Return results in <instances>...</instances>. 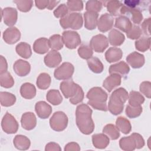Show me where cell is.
<instances>
[{
  "mask_svg": "<svg viewBox=\"0 0 151 151\" xmlns=\"http://www.w3.org/2000/svg\"><path fill=\"white\" fill-rule=\"evenodd\" d=\"M92 110L86 104H81L76 108V124L79 130L84 134H91L94 129V123L91 118Z\"/></svg>",
  "mask_w": 151,
  "mask_h": 151,
  "instance_id": "6da1fadb",
  "label": "cell"
},
{
  "mask_svg": "<svg viewBox=\"0 0 151 151\" xmlns=\"http://www.w3.org/2000/svg\"><path fill=\"white\" fill-rule=\"evenodd\" d=\"M128 96L129 94L125 88L120 87L116 89L110 97L107 109L113 115L120 114L123 110L124 104L128 99Z\"/></svg>",
  "mask_w": 151,
  "mask_h": 151,
  "instance_id": "7a4b0ae2",
  "label": "cell"
},
{
  "mask_svg": "<svg viewBox=\"0 0 151 151\" xmlns=\"http://www.w3.org/2000/svg\"><path fill=\"white\" fill-rule=\"evenodd\" d=\"M86 97L88 99V104L94 109L104 111L107 110L106 101L108 95L101 87H94L91 88L87 92Z\"/></svg>",
  "mask_w": 151,
  "mask_h": 151,
  "instance_id": "3957f363",
  "label": "cell"
},
{
  "mask_svg": "<svg viewBox=\"0 0 151 151\" xmlns=\"http://www.w3.org/2000/svg\"><path fill=\"white\" fill-rule=\"evenodd\" d=\"M120 147L125 151H132L141 149L145 146V140L139 133H133L131 135L123 137L119 140Z\"/></svg>",
  "mask_w": 151,
  "mask_h": 151,
  "instance_id": "277c9868",
  "label": "cell"
},
{
  "mask_svg": "<svg viewBox=\"0 0 151 151\" xmlns=\"http://www.w3.org/2000/svg\"><path fill=\"white\" fill-rule=\"evenodd\" d=\"M60 24L63 29H79L83 26V20L80 13L73 12L67 14L60 19Z\"/></svg>",
  "mask_w": 151,
  "mask_h": 151,
  "instance_id": "5b68a950",
  "label": "cell"
},
{
  "mask_svg": "<svg viewBox=\"0 0 151 151\" xmlns=\"http://www.w3.org/2000/svg\"><path fill=\"white\" fill-rule=\"evenodd\" d=\"M68 122L67 115L63 111L55 112L50 119L51 128L57 132H61L65 130Z\"/></svg>",
  "mask_w": 151,
  "mask_h": 151,
  "instance_id": "8992f818",
  "label": "cell"
},
{
  "mask_svg": "<svg viewBox=\"0 0 151 151\" xmlns=\"http://www.w3.org/2000/svg\"><path fill=\"white\" fill-rule=\"evenodd\" d=\"M74 71L73 65L70 63L65 62L55 70L54 76L57 80H66L71 78Z\"/></svg>",
  "mask_w": 151,
  "mask_h": 151,
  "instance_id": "52a82bcc",
  "label": "cell"
},
{
  "mask_svg": "<svg viewBox=\"0 0 151 151\" xmlns=\"http://www.w3.org/2000/svg\"><path fill=\"white\" fill-rule=\"evenodd\" d=\"M1 127L6 133L14 134L18 131L19 124L15 118L12 114L6 112L2 119Z\"/></svg>",
  "mask_w": 151,
  "mask_h": 151,
  "instance_id": "ba28073f",
  "label": "cell"
},
{
  "mask_svg": "<svg viewBox=\"0 0 151 151\" xmlns=\"http://www.w3.org/2000/svg\"><path fill=\"white\" fill-rule=\"evenodd\" d=\"M62 37L64 44L69 49H74L81 44L80 36L76 31H65L63 32Z\"/></svg>",
  "mask_w": 151,
  "mask_h": 151,
  "instance_id": "9c48e42d",
  "label": "cell"
},
{
  "mask_svg": "<svg viewBox=\"0 0 151 151\" xmlns=\"http://www.w3.org/2000/svg\"><path fill=\"white\" fill-rule=\"evenodd\" d=\"M90 46L95 52H103L108 47L109 41L105 35L97 34L91 38Z\"/></svg>",
  "mask_w": 151,
  "mask_h": 151,
  "instance_id": "30bf717a",
  "label": "cell"
},
{
  "mask_svg": "<svg viewBox=\"0 0 151 151\" xmlns=\"http://www.w3.org/2000/svg\"><path fill=\"white\" fill-rule=\"evenodd\" d=\"M120 15H123L129 18L136 24H139L143 20V15L142 12L137 9L129 8L123 5L121 10Z\"/></svg>",
  "mask_w": 151,
  "mask_h": 151,
  "instance_id": "8fae6325",
  "label": "cell"
},
{
  "mask_svg": "<svg viewBox=\"0 0 151 151\" xmlns=\"http://www.w3.org/2000/svg\"><path fill=\"white\" fill-rule=\"evenodd\" d=\"M79 85L75 83L72 80H66L60 83V88L64 95L67 98L73 97L77 93Z\"/></svg>",
  "mask_w": 151,
  "mask_h": 151,
  "instance_id": "7c38bea8",
  "label": "cell"
},
{
  "mask_svg": "<svg viewBox=\"0 0 151 151\" xmlns=\"http://www.w3.org/2000/svg\"><path fill=\"white\" fill-rule=\"evenodd\" d=\"M2 18L4 22L8 26L12 27L17 21L18 12L12 7H6L2 9Z\"/></svg>",
  "mask_w": 151,
  "mask_h": 151,
  "instance_id": "4fadbf2b",
  "label": "cell"
},
{
  "mask_svg": "<svg viewBox=\"0 0 151 151\" xmlns=\"http://www.w3.org/2000/svg\"><path fill=\"white\" fill-rule=\"evenodd\" d=\"M21 38L19 30L15 27L8 28L3 32V39L8 44H14L18 42Z\"/></svg>",
  "mask_w": 151,
  "mask_h": 151,
  "instance_id": "5bb4252c",
  "label": "cell"
},
{
  "mask_svg": "<svg viewBox=\"0 0 151 151\" xmlns=\"http://www.w3.org/2000/svg\"><path fill=\"white\" fill-rule=\"evenodd\" d=\"M114 24V19L111 15L108 13L103 14L97 21V26L100 31L105 32L111 29Z\"/></svg>",
  "mask_w": 151,
  "mask_h": 151,
  "instance_id": "9a60e30c",
  "label": "cell"
},
{
  "mask_svg": "<svg viewBox=\"0 0 151 151\" xmlns=\"http://www.w3.org/2000/svg\"><path fill=\"white\" fill-rule=\"evenodd\" d=\"M126 61L132 68H139L144 65L145 59L143 54L134 51L127 56Z\"/></svg>",
  "mask_w": 151,
  "mask_h": 151,
  "instance_id": "2e32d148",
  "label": "cell"
},
{
  "mask_svg": "<svg viewBox=\"0 0 151 151\" xmlns=\"http://www.w3.org/2000/svg\"><path fill=\"white\" fill-rule=\"evenodd\" d=\"M44 61L47 67L54 68L60 64L62 61V57L59 52L55 50H51L44 57Z\"/></svg>",
  "mask_w": 151,
  "mask_h": 151,
  "instance_id": "e0dca14e",
  "label": "cell"
},
{
  "mask_svg": "<svg viewBox=\"0 0 151 151\" xmlns=\"http://www.w3.org/2000/svg\"><path fill=\"white\" fill-rule=\"evenodd\" d=\"M21 123L22 127L27 130H31L34 129L37 125V118L32 112H25L21 117Z\"/></svg>",
  "mask_w": 151,
  "mask_h": 151,
  "instance_id": "ac0fdd59",
  "label": "cell"
},
{
  "mask_svg": "<svg viewBox=\"0 0 151 151\" xmlns=\"http://www.w3.org/2000/svg\"><path fill=\"white\" fill-rule=\"evenodd\" d=\"M35 110L37 116L42 119H47L52 113L51 106L44 101H40L35 105Z\"/></svg>",
  "mask_w": 151,
  "mask_h": 151,
  "instance_id": "d6986e66",
  "label": "cell"
},
{
  "mask_svg": "<svg viewBox=\"0 0 151 151\" xmlns=\"http://www.w3.org/2000/svg\"><path fill=\"white\" fill-rule=\"evenodd\" d=\"M13 69L18 76L24 77L29 73L31 65L28 61L19 59L14 63L13 65Z\"/></svg>",
  "mask_w": 151,
  "mask_h": 151,
  "instance_id": "ffe728a7",
  "label": "cell"
},
{
  "mask_svg": "<svg viewBox=\"0 0 151 151\" xmlns=\"http://www.w3.org/2000/svg\"><path fill=\"white\" fill-rule=\"evenodd\" d=\"M122 81V76L118 74L113 73L108 76L103 81V86L109 92H110L113 88L120 85Z\"/></svg>",
  "mask_w": 151,
  "mask_h": 151,
  "instance_id": "44dd1931",
  "label": "cell"
},
{
  "mask_svg": "<svg viewBox=\"0 0 151 151\" xmlns=\"http://www.w3.org/2000/svg\"><path fill=\"white\" fill-rule=\"evenodd\" d=\"M99 14L92 11H86L84 14V27L88 30H93L96 28L98 21Z\"/></svg>",
  "mask_w": 151,
  "mask_h": 151,
  "instance_id": "7402d4cb",
  "label": "cell"
},
{
  "mask_svg": "<svg viewBox=\"0 0 151 151\" xmlns=\"http://www.w3.org/2000/svg\"><path fill=\"white\" fill-rule=\"evenodd\" d=\"M92 143L97 149H105L109 144L110 140L107 136L104 133L94 134L92 136Z\"/></svg>",
  "mask_w": 151,
  "mask_h": 151,
  "instance_id": "603a6c76",
  "label": "cell"
},
{
  "mask_svg": "<svg viewBox=\"0 0 151 151\" xmlns=\"http://www.w3.org/2000/svg\"><path fill=\"white\" fill-rule=\"evenodd\" d=\"M104 3V5L107 8V10L109 11L110 15L112 16L120 15V10L123 6V4L119 1L111 0L102 2Z\"/></svg>",
  "mask_w": 151,
  "mask_h": 151,
  "instance_id": "cb8c5ba5",
  "label": "cell"
},
{
  "mask_svg": "<svg viewBox=\"0 0 151 151\" xmlns=\"http://www.w3.org/2000/svg\"><path fill=\"white\" fill-rule=\"evenodd\" d=\"M50 48L49 41L44 37L40 38L35 41L33 44V50L37 54H43L46 53Z\"/></svg>",
  "mask_w": 151,
  "mask_h": 151,
  "instance_id": "d4e9b609",
  "label": "cell"
},
{
  "mask_svg": "<svg viewBox=\"0 0 151 151\" xmlns=\"http://www.w3.org/2000/svg\"><path fill=\"white\" fill-rule=\"evenodd\" d=\"M130 71V67L128 64L124 61H120L118 63L111 65L109 67V73L113 74L116 73L121 76L127 75Z\"/></svg>",
  "mask_w": 151,
  "mask_h": 151,
  "instance_id": "484cf974",
  "label": "cell"
},
{
  "mask_svg": "<svg viewBox=\"0 0 151 151\" xmlns=\"http://www.w3.org/2000/svg\"><path fill=\"white\" fill-rule=\"evenodd\" d=\"M123 56L122 50L117 47L109 48L105 53V58L108 63H114L119 61Z\"/></svg>",
  "mask_w": 151,
  "mask_h": 151,
  "instance_id": "4316f807",
  "label": "cell"
},
{
  "mask_svg": "<svg viewBox=\"0 0 151 151\" xmlns=\"http://www.w3.org/2000/svg\"><path fill=\"white\" fill-rule=\"evenodd\" d=\"M108 37L110 44L113 46H120L125 40L124 34L116 29H113L109 32Z\"/></svg>",
  "mask_w": 151,
  "mask_h": 151,
  "instance_id": "83f0119b",
  "label": "cell"
},
{
  "mask_svg": "<svg viewBox=\"0 0 151 151\" xmlns=\"http://www.w3.org/2000/svg\"><path fill=\"white\" fill-rule=\"evenodd\" d=\"M36 88L30 83H25L20 88V94L25 99H31L36 95Z\"/></svg>",
  "mask_w": 151,
  "mask_h": 151,
  "instance_id": "f1b7e54d",
  "label": "cell"
},
{
  "mask_svg": "<svg viewBox=\"0 0 151 151\" xmlns=\"http://www.w3.org/2000/svg\"><path fill=\"white\" fill-rule=\"evenodd\" d=\"M13 143L14 146L18 150H25L29 148L31 145L30 140L25 136L18 134L15 136Z\"/></svg>",
  "mask_w": 151,
  "mask_h": 151,
  "instance_id": "f546056e",
  "label": "cell"
},
{
  "mask_svg": "<svg viewBox=\"0 0 151 151\" xmlns=\"http://www.w3.org/2000/svg\"><path fill=\"white\" fill-rule=\"evenodd\" d=\"M115 27L121 31L127 32L132 27L131 21L127 17L120 15L116 19Z\"/></svg>",
  "mask_w": 151,
  "mask_h": 151,
  "instance_id": "4dcf8cb0",
  "label": "cell"
},
{
  "mask_svg": "<svg viewBox=\"0 0 151 151\" xmlns=\"http://www.w3.org/2000/svg\"><path fill=\"white\" fill-rule=\"evenodd\" d=\"M17 53L21 57L27 59L32 55L31 48L29 44L25 42H21L17 44L15 48Z\"/></svg>",
  "mask_w": 151,
  "mask_h": 151,
  "instance_id": "1f68e13d",
  "label": "cell"
},
{
  "mask_svg": "<svg viewBox=\"0 0 151 151\" xmlns=\"http://www.w3.org/2000/svg\"><path fill=\"white\" fill-rule=\"evenodd\" d=\"M87 64L90 70L96 74H99L103 72L104 65L101 61L96 57H91L87 60Z\"/></svg>",
  "mask_w": 151,
  "mask_h": 151,
  "instance_id": "d6a6232c",
  "label": "cell"
},
{
  "mask_svg": "<svg viewBox=\"0 0 151 151\" xmlns=\"http://www.w3.org/2000/svg\"><path fill=\"white\" fill-rule=\"evenodd\" d=\"M116 125L119 130L125 134L129 133L132 130L129 120L124 117H119L116 119Z\"/></svg>",
  "mask_w": 151,
  "mask_h": 151,
  "instance_id": "836d02e7",
  "label": "cell"
},
{
  "mask_svg": "<svg viewBox=\"0 0 151 151\" xmlns=\"http://www.w3.org/2000/svg\"><path fill=\"white\" fill-rule=\"evenodd\" d=\"M51 82L50 76L46 73H41L37 77L36 84L38 88L41 90L47 89Z\"/></svg>",
  "mask_w": 151,
  "mask_h": 151,
  "instance_id": "e575fe53",
  "label": "cell"
},
{
  "mask_svg": "<svg viewBox=\"0 0 151 151\" xmlns=\"http://www.w3.org/2000/svg\"><path fill=\"white\" fill-rule=\"evenodd\" d=\"M0 101L2 106L9 107L15 104L16 97L11 93L1 91L0 93Z\"/></svg>",
  "mask_w": 151,
  "mask_h": 151,
  "instance_id": "d590c367",
  "label": "cell"
},
{
  "mask_svg": "<svg viewBox=\"0 0 151 151\" xmlns=\"http://www.w3.org/2000/svg\"><path fill=\"white\" fill-rule=\"evenodd\" d=\"M47 101L52 105H59L63 101V97L60 91L57 90L52 89L49 90L46 95Z\"/></svg>",
  "mask_w": 151,
  "mask_h": 151,
  "instance_id": "8d00e7d4",
  "label": "cell"
},
{
  "mask_svg": "<svg viewBox=\"0 0 151 151\" xmlns=\"http://www.w3.org/2000/svg\"><path fill=\"white\" fill-rule=\"evenodd\" d=\"M129 104L132 106H141L145 101L144 97L138 91H131L128 96Z\"/></svg>",
  "mask_w": 151,
  "mask_h": 151,
  "instance_id": "74e56055",
  "label": "cell"
},
{
  "mask_svg": "<svg viewBox=\"0 0 151 151\" xmlns=\"http://www.w3.org/2000/svg\"><path fill=\"white\" fill-rule=\"evenodd\" d=\"M150 38L147 36L140 37L135 42V47L137 50L140 52H145L150 48Z\"/></svg>",
  "mask_w": 151,
  "mask_h": 151,
  "instance_id": "f35d334b",
  "label": "cell"
},
{
  "mask_svg": "<svg viewBox=\"0 0 151 151\" xmlns=\"http://www.w3.org/2000/svg\"><path fill=\"white\" fill-rule=\"evenodd\" d=\"M50 48L52 50H60L63 47V37L59 34H54L51 36L48 40Z\"/></svg>",
  "mask_w": 151,
  "mask_h": 151,
  "instance_id": "ab89813d",
  "label": "cell"
},
{
  "mask_svg": "<svg viewBox=\"0 0 151 151\" xmlns=\"http://www.w3.org/2000/svg\"><path fill=\"white\" fill-rule=\"evenodd\" d=\"M103 132L109 137L111 140H116L120 136V132L119 129L113 124H106L103 129Z\"/></svg>",
  "mask_w": 151,
  "mask_h": 151,
  "instance_id": "60d3db41",
  "label": "cell"
},
{
  "mask_svg": "<svg viewBox=\"0 0 151 151\" xmlns=\"http://www.w3.org/2000/svg\"><path fill=\"white\" fill-rule=\"evenodd\" d=\"M0 84L2 87L9 88L14 86V80L9 72L5 71L0 73Z\"/></svg>",
  "mask_w": 151,
  "mask_h": 151,
  "instance_id": "b9f144b4",
  "label": "cell"
},
{
  "mask_svg": "<svg viewBox=\"0 0 151 151\" xmlns=\"http://www.w3.org/2000/svg\"><path fill=\"white\" fill-rule=\"evenodd\" d=\"M78 54L83 59L88 60L93 56V52L90 45L83 44L78 48Z\"/></svg>",
  "mask_w": 151,
  "mask_h": 151,
  "instance_id": "7bdbcfd3",
  "label": "cell"
},
{
  "mask_svg": "<svg viewBox=\"0 0 151 151\" xmlns=\"http://www.w3.org/2000/svg\"><path fill=\"white\" fill-rule=\"evenodd\" d=\"M142 110L143 109L141 106H132L129 104L126 108V114L128 117L134 119L139 116L141 114Z\"/></svg>",
  "mask_w": 151,
  "mask_h": 151,
  "instance_id": "ee69618b",
  "label": "cell"
},
{
  "mask_svg": "<svg viewBox=\"0 0 151 151\" xmlns=\"http://www.w3.org/2000/svg\"><path fill=\"white\" fill-rule=\"evenodd\" d=\"M14 2L16 4L18 9L23 12L29 11L33 5V1L31 0H17L14 1Z\"/></svg>",
  "mask_w": 151,
  "mask_h": 151,
  "instance_id": "f6af8a7d",
  "label": "cell"
},
{
  "mask_svg": "<svg viewBox=\"0 0 151 151\" xmlns=\"http://www.w3.org/2000/svg\"><path fill=\"white\" fill-rule=\"evenodd\" d=\"M103 3L102 1L91 0L88 1L86 3V9L87 11H92L98 13L102 8Z\"/></svg>",
  "mask_w": 151,
  "mask_h": 151,
  "instance_id": "bcb514c9",
  "label": "cell"
},
{
  "mask_svg": "<svg viewBox=\"0 0 151 151\" xmlns=\"http://www.w3.org/2000/svg\"><path fill=\"white\" fill-rule=\"evenodd\" d=\"M149 1H141L137 0H132V1H124L123 2L126 6L131 8L137 9L141 11L142 9H145L147 6V2Z\"/></svg>",
  "mask_w": 151,
  "mask_h": 151,
  "instance_id": "7dc6e473",
  "label": "cell"
},
{
  "mask_svg": "<svg viewBox=\"0 0 151 151\" xmlns=\"http://www.w3.org/2000/svg\"><path fill=\"white\" fill-rule=\"evenodd\" d=\"M142 34V31L138 25H132L131 28L126 32L127 38L131 40H137Z\"/></svg>",
  "mask_w": 151,
  "mask_h": 151,
  "instance_id": "c3c4849f",
  "label": "cell"
},
{
  "mask_svg": "<svg viewBox=\"0 0 151 151\" xmlns=\"http://www.w3.org/2000/svg\"><path fill=\"white\" fill-rule=\"evenodd\" d=\"M67 6L71 11H80L83 9V3L81 1L70 0L67 2Z\"/></svg>",
  "mask_w": 151,
  "mask_h": 151,
  "instance_id": "681fc988",
  "label": "cell"
},
{
  "mask_svg": "<svg viewBox=\"0 0 151 151\" xmlns=\"http://www.w3.org/2000/svg\"><path fill=\"white\" fill-rule=\"evenodd\" d=\"M68 12V8L65 4H60L53 12L54 16L56 18H63L65 17Z\"/></svg>",
  "mask_w": 151,
  "mask_h": 151,
  "instance_id": "f907efd6",
  "label": "cell"
},
{
  "mask_svg": "<svg viewBox=\"0 0 151 151\" xmlns=\"http://www.w3.org/2000/svg\"><path fill=\"white\" fill-rule=\"evenodd\" d=\"M84 97V91L82 89V88L79 86L77 93L75 94V95L70 98V102L73 104H77L80 102H81Z\"/></svg>",
  "mask_w": 151,
  "mask_h": 151,
  "instance_id": "816d5d0a",
  "label": "cell"
},
{
  "mask_svg": "<svg viewBox=\"0 0 151 151\" xmlns=\"http://www.w3.org/2000/svg\"><path fill=\"white\" fill-rule=\"evenodd\" d=\"M140 91L146 97L150 99L151 97V83L150 81H146L142 82L139 87Z\"/></svg>",
  "mask_w": 151,
  "mask_h": 151,
  "instance_id": "f5cc1de1",
  "label": "cell"
},
{
  "mask_svg": "<svg viewBox=\"0 0 151 151\" xmlns=\"http://www.w3.org/2000/svg\"><path fill=\"white\" fill-rule=\"evenodd\" d=\"M150 18H148L144 20V21L142 24V31L143 32V33L147 36H149L150 35Z\"/></svg>",
  "mask_w": 151,
  "mask_h": 151,
  "instance_id": "db71d44e",
  "label": "cell"
},
{
  "mask_svg": "<svg viewBox=\"0 0 151 151\" xmlns=\"http://www.w3.org/2000/svg\"><path fill=\"white\" fill-rule=\"evenodd\" d=\"M45 150V151H51V150L61 151V149L58 144L55 142H50L46 145Z\"/></svg>",
  "mask_w": 151,
  "mask_h": 151,
  "instance_id": "11a10c76",
  "label": "cell"
},
{
  "mask_svg": "<svg viewBox=\"0 0 151 151\" xmlns=\"http://www.w3.org/2000/svg\"><path fill=\"white\" fill-rule=\"evenodd\" d=\"M80 150V147L79 145L76 142L68 143L65 146V147H64L65 151H71V150L78 151Z\"/></svg>",
  "mask_w": 151,
  "mask_h": 151,
  "instance_id": "9f6ffc18",
  "label": "cell"
},
{
  "mask_svg": "<svg viewBox=\"0 0 151 151\" xmlns=\"http://www.w3.org/2000/svg\"><path fill=\"white\" fill-rule=\"evenodd\" d=\"M48 2V0H37L35 1V4L38 9H44L47 8Z\"/></svg>",
  "mask_w": 151,
  "mask_h": 151,
  "instance_id": "6f0895ef",
  "label": "cell"
},
{
  "mask_svg": "<svg viewBox=\"0 0 151 151\" xmlns=\"http://www.w3.org/2000/svg\"><path fill=\"white\" fill-rule=\"evenodd\" d=\"M8 64L6 59L2 56H0V73L7 71Z\"/></svg>",
  "mask_w": 151,
  "mask_h": 151,
  "instance_id": "680465c9",
  "label": "cell"
},
{
  "mask_svg": "<svg viewBox=\"0 0 151 151\" xmlns=\"http://www.w3.org/2000/svg\"><path fill=\"white\" fill-rule=\"evenodd\" d=\"M59 2L60 1H49L48 5L47 8L49 10H52Z\"/></svg>",
  "mask_w": 151,
  "mask_h": 151,
  "instance_id": "91938a15",
  "label": "cell"
}]
</instances>
